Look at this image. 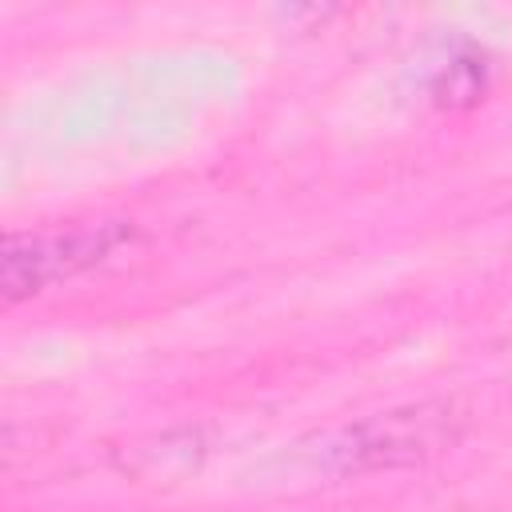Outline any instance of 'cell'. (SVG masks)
Listing matches in <instances>:
<instances>
[{"label":"cell","instance_id":"7a4b0ae2","mask_svg":"<svg viewBox=\"0 0 512 512\" xmlns=\"http://www.w3.org/2000/svg\"><path fill=\"white\" fill-rule=\"evenodd\" d=\"M448 432V412L444 408H404V412H384L368 416L352 428L316 436V448H304L300 456H312L320 468L336 476H356L372 468H392V464H412L428 452H436Z\"/></svg>","mask_w":512,"mask_h":512},{"label":"cell","instance_id":"6da1fadb","mask_svg":"<svg viewBox=\"0 0 512 512\" xmlns=\"http://www.w3.org/2000/svg\"><path fill=\"white\" fill-rule=\"evenodd\" d=\"M128 236L132 228L120 220H80V224H52L36 232H12L0 256L4 300H24L60 280H72L76 272L116 252Z\"/></svg>","mask_w":512,"mask_h":512}]
</instances>
